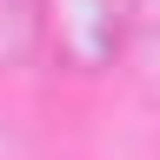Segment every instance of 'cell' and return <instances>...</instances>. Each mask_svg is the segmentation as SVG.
Instances as JSON below:
<instances>
[{
    "mask_svg": "<svg viewBox=\"0 0 160 160\" xmlns=\"http://www.w3.org/2000/svg\"><path fill=\"white\" fill-rule=\"evenodd\" d=\"M47 7H53V27L67 40V53L87 60V67H100L120 47V33L133 20V0H47Z\"/></svg>",
    "mask_w": 160,
    "mask_h": 160,
    "instance_id": "6da1fadb",
    "label": "cell"
},
{
    "mask_svg": "<svg viewBox=\"0 0 160 160\" xmlns=\"http://www.w3.org/2000/svg\"><path fill=\"white\" fill-rule=\"evenodd\" d=\"M33 40H40V0H0V67L33 60Z\"/></svg>",
    "mask_w": 160,
    "mask_h": 160,
    "instance_id": "7a4b0ae2",
    "label": "cell"
}]
</instances>
